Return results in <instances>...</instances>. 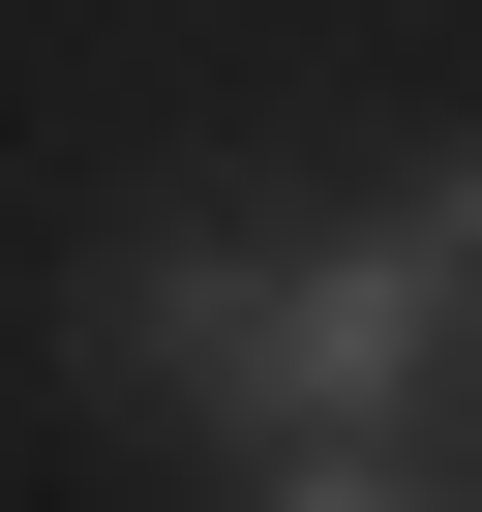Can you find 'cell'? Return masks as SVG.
<instances>
[{
	"instance_id": "1",
	"label": "cell",
	"mask_w": 482,
	"mask_h": 512,
	"mask_svg": "<svg viewBox=\"0 0 482 512\" xmlns=\"http://www.w3.org/2000/svg\"><path fill=\"white\" fill-rule=\"evenodd\" d=\"M272 272H302V211H241V181H211V211H121V241H91V302H61V332H91V392H151V422L241 452V392H272Z\"/></svg>"
},
{
	"instance_id": "2",
	"label": "cell",
	"mask_w": 482,
	"mask_h": 512,
	"mask_svg": "<svg viewBox=\"0 0 482 512\" xmlns=\"http://www.w3.org/2000/svg\"><path fill=\"white\" fill-rule=\"evenodd\" d=\"M241 512H452L422 422H302V452H241Z\"/></svg>"
},
{
	"instance_id": "3",
	"label": "cell",
	"mask_w": 482,
	"mask_h": 512,
	"mask_svg": "<svg viewBox=\"0 0 482 512\" xmlns=\"http://www.w3.org/2000/svg\"><path fill=\"white\" fill-rule=\"evenodd\" d=\"M452 512H482V452H452Z\"/></svg>"
}]
</instances>
